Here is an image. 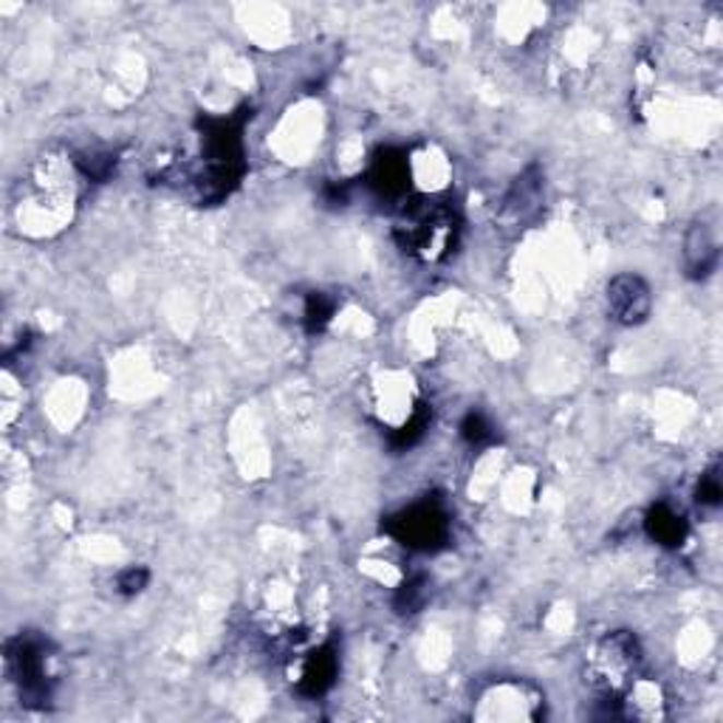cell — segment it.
Wrapping results in <instances>:
<instances>
[{"label": "cell", "mask_w": 723, "mask_h": 723, "mask_svg": "<svg viewBox=\"0 0 723 723\" xmlns=\"http://www.w3.org/2000/svg\"><path fill=\"white\" fill-rule=\"evenodd\" d=\"M461 438H464L470 447H489V443H495L498 432H495V424H491L484 413L472 410V413L464 416V422H461Z\"/></svg>", "instance_id": "obj_14"}, {"label": "cell", "mask_w": 723, "mask_h": 723, "mask_svg": "<svg viewBox=\"0 0 723 723\" xmlns=\"http://www.w3.org/2000/svg\"><path fill=\"white\" fill-rule=\"evenodd\" d=\"M348 201V187L345 185H331L328 187V204H345Z\"/></svg>", "instance_id": "obj_19"}, {"label": "cell", "mask_w": 723, "mask_h": 723, "mask_svg": "<svg viewBox=\"0 0 723 723\" xmlns=\"http://www.w3.org/2000/svg\"><path fill=\"white\" fill-rule=\"evenodd\" d=\"M384 529L393 540H399L404 548L410 552H422L430 554L438 552L441 546H447L450 540L452 523L447 506L438 498H424L418 503L407 506L402 512L390 514L384 520Z\"/></svg>", "instance_id": "obj_4"}, {"label": "cell", "mask_w": 723, "mask_h": 723, "mask_svg": "<svg viewBox=\"0 0 723 723\" xmlns=\"http://www.w3.org/2000/svg\"><path fill=\"white\" fill-rule=\"evenodd\" d=\"M430 422H432V410L427 407V404H416L413 416H410L399 430L390 432V447L399 452L416 447V443L424 438V432H427V427H430Z\"/></svg>", "instance_id": "obj_12"}, {"label": "cell", "mask_w": 723, "mask_h": 723, "mask_svg": "<svg viewBox=\"0 0 723 723\" xmlns=\"http://www.w3.org/2000/svg\"><path fill=\"white\" fill-rule=\"evenodd\" d=\"M249 114L238 110L235 117L224 119H204L201 122V142H204V164L195 173L192 185L199 187L201 201L218 204L224 201L244 178V125Z\"/></svg>", "instance_id": "obj_2"}, {"label": "cell", "mask_w": 723, "mask_h": 723, "mask_svg": "<svg viewBox=\"0 0 723 723\" xmlns=\"http://www.w3.org/2000/svg\"><path fill=\"white\" fill-rule=\"evenodd\" d=\"M336 673H340V653H336L334 644H322L320 650L308 653V659L303 662L300 684L297 687H300L303 696L320 698L334 687Z\"/></svg>", "instance_id": "obj_9"}, {"label": "cell", "mask_w": 723, "mask_h": 723, "mask_svg": "<svg viewBox=\"0 0 723 723\" xmlns=\"http://www.w3.org/2000/svg\"><path fill=\"white\" fill-rule=\"evenodd\" d=\"M696 500L707 509H718L723 500V484H721V472L718 466H712L710 472H703L701 481L696 486Z\"/></svg>", "instance_id": "obj_16"}, {"label": "cell", "mask_w": 723, "mask_h": 723, "mask_svg": "<svg viewBox=\"0 0 723 723\" xmlns=\"http://www.w3.org/2000/svg\"><path fill=\"white\" fill-rule=\"evenodd\" d=\"M368 187L388 201H404L410 187V156L402 147H382L368 167Z\"/></svg>", "instance_id": "obj_7"}, {"label": "cell", "mask_w": 723, "mask_h": 723, "mask_svg": "<svg viewBox=\"0 0 723 723\" xmlns=\"http://www.w3.org/2000/svg\"><path fill=\"white\" fill-rule=\"evenodd\" d=\"M540 204H543V185H540L537 170L532 167V170L523 173V176L514 181L512 190H509V195H506V210L512 212L518 221H525L537 215Z\"/></svg>", "instance_id": "obj_11"}, {"label": "cell", "mask_w": 723, "mask_h": 723, "mask_svg": "<svg viewBox=\"0 0 723 723\" xmlns=\"http://www.w3.org/2000/svg\"><path fill=\"white\" fill-rule=\"evenodd\" d=\"M393 235L410 258L438 263L450 258L455 249L458 235H461V215L450 199L413 195L402 201Z\"/></svg>", "instance_id": "obj_1"}, {"label": "cell", "mask_w": 723, "mask_h": 723, "mask_svg": "<svg viewBox=\"0 0 723 723\" xmlns=\"http://www.w3.org/2000/svg\"><path fill=\"white\" fill-rule=\"evenodd\" d=\"M607 311L619 325H642L653 311V292L648 281L633 272L616 274L607 283Z\"/></svg>", "instance_id": "obj_6"}, {"label": "cell", "mask_w": 723, "mask_h": 723, "mask_svg": "<svg viewBox=\"0 0 723 723\" xmlns=\"http://www.w3.org/2000/svg\"><path fill=\"white\" fill-rule=\"evenodd\" d=\"M114 164H117V158L110 156V153H85V156L76 158V167H80L91 181H105V178L110 176V170H114Z\"/></svg>", "instance_id": "obj_17"}, {"label": "cell", "mask_w": 723, "mask_h": 723, "mask_svg": "<svg viewBox=\"0 0 723 723\" xmlns=\"http://www.w3.org/2000/svg\"><path fill=\"white\" fill-rule=\"evenodd\" d=\"M336 315V300L325 292H311L306 297V308H303V325L311 336L322 334L328 322L334 320Z\"/></svg>", "instance_id": "obj_13"}, {"label": "cell", "mask_w": 723, "mask_h": 723, "mask_svg": "<svg viewBox=\"0 0 723 723\" xmlns=\"http://www.w3.org/2000/svg\"><path fill=\"white\" fill-rule=\"evenodd\" d=\"M51 644L37 633H17L7 644V669L12 681L21 689V701L32 710H43L55 698V678H51Z\"/></svg>", "instance_id": "obj_3"}, {"label": "cell", "mask_w": 723, "mask_h": 723, "mask_svg": "<svg viewBox=\"0 0 723 723\" xmlns=\"http://www.w3.org/2000/svg\"><path fill=\"white\" fill-rule=\"evenodd\" d=\"M642 664V644L628 630L607 633L591 653V684L602 698H619Z\"/></svg>", "instance_id": "obj_5"}, {"label": "cell", "mask_w": 723, "mask_h": 723, "mask_svg": "<svg viewBox=\"0 0 723 723\" xmlns=\"http://www.w3.org/2000/svg\"><path fill=\"white\" fill-rule=\"evenodd\" d=\"M424 602H427V582H424L422 573H416V577H410V580L399 585L393 607H396L399 614H418Z\"/></svg>", "instance_id": "obj_15"}, {"label": "cell", "mask_w": 723, "mask_h": 723, "mask_svg": "<svg viewBox=\"0 0 723 723\" xmlns=\"http://www.w3.org/2000/svg\"><path fill=\"white\" fill-rule=\"evenodd\" d=\"M147 582H151V571H147V568L130 566L117 577V591L122 596H137L147 588Z\"/></svg>", "instance_id": "obj_18"}, {"label": "cell", "mask_w": 723, "mask_h": 723, "mask_svg": "<svg viewBox=\"0 0 723 723\" xmlns=\"http://www.w3.org/2000/svg\"><path fill=\"white\" fill-rule=\"evenodd\" d=\"M721 260V249L707 224H692L689 226L687 238H684V269L692 281H707L718 269Z\"/></svg>", "instance_id": "obj_8"}, {"label": "cell", "mask_w": 723, "mask_h": 723, "mask_svg": "<svg viewBox=\"0 0 723 723\" xmlns=\"http://www.w3.org/2000/svg\"><path fill=\"white\" fill-rule=\"evenodd\" d=\"M644 529H648L650 540H655L664 548L684 546V540L689 534L687 518L669 503H655L644 518Z\"/></svg>", "instance_id": "obj_10"}]
</instances>
